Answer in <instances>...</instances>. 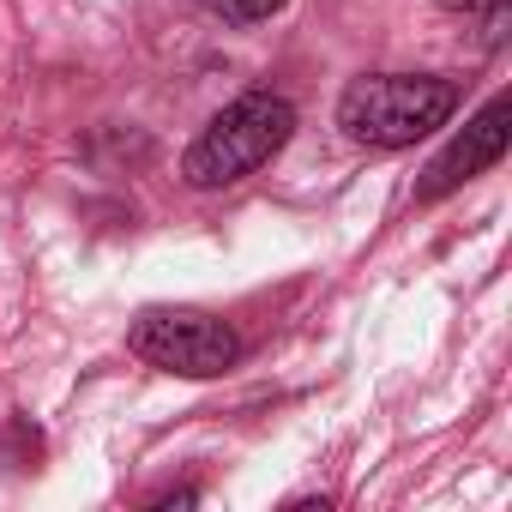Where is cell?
<instances>
[{
	"mask_svg": "<svg viewBox=\"0 0 512 512\" xmlns=\"http://www.w3.org/2000/svg\"><path fill=\"white\" fill-rule=\"evenodd\" d=\"M296 133V103L278 97V91H241L235 103H223L199 139L187 145L181 157V181L199 187V193H217V187H235L241 175L266 169Z\"/></svg>",
	"mask_w": 512,
	"mask_h": 512,
	"instance_id": "1",
	"label": "cell"
},
{
	"mask_svg": "<svg viewBox=\"0 0 512 512\" xmlns=\"http://www.w3.org/2000/svg\"><path fill=\"white\" fill-rule=\"evenodd\" d=\"M211 7L229 19V25H260V19H272V13H284L290 0H211Z\"/></svg>",
	"mask_w": 512,
	"mask_h": 512,
	"instance_id": "5",
	"label": "cell"
},
{
	"mask_svg": "<svg viewBox=\"0 0 512 512\" xmlns=\"http://www.w3.org/2000/svg\"><path fill=\"white\" fill-rule=\"evenodd\" d=\"M199 500V488H175V494H157V506H193Z\"/></svg>",
	"mask_w": 512,
	"mask_h": 512,
	"instance_id": "6",
	"label": "cell"
},
{
	"mask_svg": "<svg viewBox=\"0 0 512 512\" xmlns=\"http://www.w3.org/2000/svg\"><path fill=\"white\" fill-rule=\"evenodd\" d=\"M458 109V85L440 73H368L338 97V127L368 151H404L446 127Z\"/></svg>",
	"mask_w": 512,
	"mask_h": 512,
	"instance_id": "2",
	"label": "cell"
},
{
	"mask_svg": "<svg viewBox=\"0 0 512 512\" xmlns=\"http://www.w3.org/2000/svg\"><path fill=\"white\" fill-rule=\"evenodd\" d=\"M127 350L163 374H181V380H217L235 368L241 356V338L229 320L205 314V308H145L127 332Z\"/></svg>",
	"mask_w": 512,
	"mask_h": 512,
	"instance_id": "3",
	"label": "cell"
},
{
	"mask_svg": "<svg viewBox=\"0 0 512 512\" xmlns=\"http://www.w3.org/2000/svg\"><path fill=\"white\" fill-rule=\"evenodd\" d=\"M512 121V103L506 97H488L482 103V115L422 169V181H416V205H434V199H446L452 187H464V181H476V175H488L500 157H506V127Z\"/></svg>",
	"mask_w": 512,
	"mask_h": 512,
	"instance_id": "4",
	"label": "cell"
}]
</instances>
